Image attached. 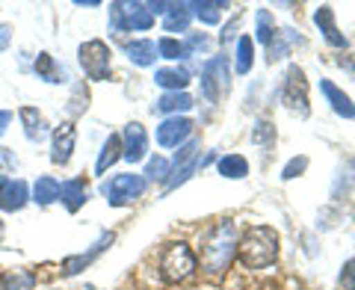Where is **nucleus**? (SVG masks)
Instances as JSON below:
<instances>
[{"label":"nucleus","mask_w":355,"mask_h":290,"mask_svg":"<svg viewBox=\"0 0 355 290\" xmlns=\"http://www.w3.org/2000/svg\"><path fill=\"white\" fill-rule=\"evenodd\" d=\"M121 157H125V148H121V137H119V133H110L107 142H104V148H101V154H98L95 172H98V175H104L110 166H113L116 160H121Z\"/></svg>","instance_id":"21"},{"label":"nucleus","mask_w":355,"mask_h":290,"mask_svg":"<svg viewBox=\"0 0 355 290\" xmlns=\"http://www.w3.org/2000/svg\"><path fill=\"white\" fill-rule=\"evenodd\" d=\"M0 240H3V219H0Z\"/></svg>","instance_id":"43"},{"label":"nucleus","mask_w":355,"mask_h":290,"mask_svg":"<svg viewBox=\"0 0 355 290\" xmlns=\"http://www.w3.org/2000/svg\"><path fill=\"white\" fill-rule=\"evenodd\" d=\"M36 287V275L24 266H18V270H6L0 275V290H33Z\"/></svg>","instance_id":"24"},{"label":"nucleus","mask_w":355,"mask_h":290,"mask_svg":"<svg viewBox=\"0 0 355 290\" xmlns=\"http://www.w3.org/2000/svg\"><path fill=\"white\" fill-rule=\"evenodd\" d=\"M60 202L65 205L69 214H77L86 202H89V189L83 178H71V181H62L60 184Z\"/></svg>","instance_id":"14"},{"label":"nucleus","mask_w":355,"mask_h":290,"mask_svg":"<svg viewBox=\"0 0 355 290\" xmlns=\"http://www.w3.org/2000/svg\"><path fill=\"white\" fill-rule=\"evenodd\" d=\"M237 255V228L231 219H219L205 231L202 240V273L210 282H219Z\"/></svg>","instance_id":"1"},{"label":"nucleus","mask_w":355,"mask_h":290,"mask_svg":"<svg viewBox=\"0 0 355 290\" xmlns=\"http://www.w3.org/2000/svg\"><path fill=\"white\" fill-rule=\"evenodd\" d=\"M187 57H190V53H202V51H207L210 48V39L205 36V33H193L190 39H187Z\"/></svg>","instance_id":"34"},{"label":"nucleus","mask_w":355,"mask_h":290,"mask_svg":"<svg viewBox=\"0 0 355 290\" xmlns=\"http://www.w3.org/2000/svg\"><path fill=\"white\" fill-rule=\"evenodd\" d=\"M110 18H113L116 30H151L154 27V15L139 0H133V3H110Z\"/></svg>","instance_id":"6"},{"label":"nucleus","mask_w":355,"mask_h":290,"mask_svg":"<svg viewBox=\"0 0 355 290\" xmlns=\"http://www.w3.org/2000/svg\"><path fill=\"white\" fill-rule=\"evenodd\" d=\"M190 9H187V3H172L169 12H166L163 18V30L166 33H187V27H190Z\"/></svg>","instance_id":"25"},{"label":"nucleus","mask_w":355,"mask_h":290,"mask_svg":"<svg viewBox=\"0 0 355 290\" xmlns=\"http://www.w3.org/2000/svg\"><path fill=\"white\" fill-rule=\"evenodd\" d=\"M77 145V128L74 121H60L51 133V163L53 166H69Z\"/></svg>","instance_id":"8"},{"label":"nucleus","mask_w":355,"mask_h":290,"mask_svg":"<svg viewBox=\"0 0 355 290\" xmlns=\"http://www.w3.org/2000/svg\"><path fill=\"white\" fill-rule=\"evenodd\" d=\"M146 6H148V12H151V15H166L172 3H163V0H157V3H146Z\"/></svg>","instance_id":"39"},{"label":"nucleus","mask_w":355,"mask_h":290,"mask_svg":"<svg viewBox=\"0 0 355 290\" xmlns=\"http://www.w3.org/2000/svg\"><path fill=\"white\" fill-rule=\"evenodd\" d=\"M219 175L225 178H246L249 175V160L243 157V154H225V157H219Z\"/></svg>","instance_id":"27"},{"label":"nucleus","mask_w":355,"mask_h":290,"mask_svg":"<svg viewBox=\"0 0 355 290\" xmlns=\"http://www.w3.org/2000/svg\"><path fill=\"white\" fill-rule=\"evenodd\" d=\"M18 119H21V125H24V133H27L30 142H39L44 137V128H48V125H44V119H42V113L36 107H21Z\"/></svg>","instance_id":"22"},{"label":"nucleus","mask_w":355,"mask_h":290,"mask_svg":"<svg viewBox=\"0 0 355 290\" xmlns=\"http://www.w3.org/2000/svg\"><path fill=\"white\" fill-rule=\"evenodd\" d=\"M187 9H190V15H196L202 24H219L222 18V9H228L225 0H202V3H187Z\"/></svg>","instance_id":"20"},{"label":"nucleus","mask_w":355,"mask_h":290,"mask_svg":"<svg viewBox=\"0 0 355 290\" xmlns=\"http://www.w3.org/2000/svg\"><path fill=\"white\" fill-rule=\"evenodd\" d=\"M30 198L39 207H48L53 202H60V181H57V178H51V175L36 178V184L30 187Z\"/></svg>","instance_id":"18"},{"label":"nucleus","mask_w":355,"mask_h":290,"mask_svg":"<svg viewBox=\"0 0 355 290\" xmlns=\"http://www.w3.org/2000/svg\"><path fill=\"white\" fill-rule=\"evenodd\" d=\"M12 44V24H0V51H6Z\"/></svg>","instance_id":"38"},{"label":"nucleus","mask_w":355,"mask_h":290,"mask_svg":"<svg viewBox=\"0 0 355 290\" xmlns=\"http://www.w3.org/2000/svg\"><path fill=\"white\" fill-rule=\"evenodd\" d=\"M352 166H355V160H352Z\"/></svg>","instance_id":"44"},{"label":"nucleus","mask_w":355,"mask_h":290,"mask_svg":"<svg viewBox=\"0 0 355 290\" xmlns=\"http://www.w3.org/2000/svg\"><path fill=\"white\" fill-rule=\"evenodd\" d=\"M30 202V187L21 178H0V210L18 214Z\"/></svg>","instance_id":"11"},{"label":"nucleus","mask_w":355,"mask_h":290,"mask_svg":"<svg viewBox=\"0 0 355 290\" xmlns=\"http://www.w3.org/2000/svg\"><path fill=\"white\" fill-rule=\"evenodd\" d=\"M113 240H116V234H113V231H104L101 237H98L86 252L65 258V261H62V273H65V275H77L80 270H86L89 264H95V261H98V255H104L110 246H113Z\"/></svg>","instance_id":"10"},{"label":"nucleus","mask_w":355,"mask_h":290,"mask_svg":"<svg viewBox=\"0 0 355 290\" xmlns=\"http://www.w3.org/2000/svg\"><path fill=\"white\" fill-rule=\"evenodd\" d=\"M272 139V125L266 119H258V125H254V130H252V142H270Z\"/></svg>","instance_id":"35"},{"label":"nucleus","mask_w":355,"mask_h":290,"mask_svg":"<svg viewBox=\"0 0 355 290\" xmlns=\"http://www.w3.org/2000/svg\"><path fill=\"white\" fill-rule=\"evenodd\" d=\"M287 33H291V36H287V39L275 36L270 44H266V60H270V62H275V60H284V57H287V51H291V42H293V39L299 42V36H296L293 30H287Z\"/></svg>","instance_id":"31"},{"label":"nucleus","mask_w":355,"mask_h":290,"mask_svg":"<svg viewBox=\"0 0 355 290\" xmlns=\"http://www.w3.org/2000/svg\"><path fill=\"white\" fill-rule=\"evenodd\" d=\"M154 83L163 86L166 92H184L187 83H190V71L184 69H157L154 71Z\"/></svg>","instance_id":"19"},{"label":"nucleus","mask_w":355,"mask_h":290,"mask_svg":"<svg viewBox=\"0 0 355 290\" xmlns=\"http://www.w3.org/2000/svg\"><path fill=\"white\" fill-rule=\"evenodd\" d=\"M119 137H121V148H125V160L128 163L146 160V154H148V133H146V128H142L139 121H128L125 130H121Z\"/></svg>","instance_id":"12"},{"label":"nucleus","mask_w":355,"mask_h":290,"mask_svg":"<svg viewBox=\"0 0 355 290\" xmlns=\"http://www.w3.org/2000/svg\"><path fill=\"white\" fill-rule=\"evenodd\" d=\"M284 104L293 110L299 119H308L311 107H308V80H305V71L299 65H291L284 77Z\"/></svg>","instance_id":"7"},{"label":"nucleus","mask_w":355,"mask_h":290,"mask_svg":"<svg viewBox=\"0 0 355 290\" xmlns=\"http://www.w3.org/2000/svg\"><path fill=\"white\" fill-rule=\"evenodd\" d=\"M77 6H101V0H74Z\"/></svg>","instance_id":"41"},{"label":"nucleus","mask_w":355,"mask_h":290,"mask_svg":"<svg viewBox=\"0 0 355 290\" xmlns=\"http://www.w3.org/2000/svg\"><path fill=\"white\" fill-rule=\"evenodd\" d=\"M169 175H172V163L166 160V157H160V154H154V157L148 160V166H146V181H169Z\"/></svg>","instance_id":"28"},{"label":"nucleus","mask_w":355,"mask_h":290,"mask_svg":"<svg viewBox=\"0 0 355 290\" xmlns=\"http://www.w3.org/2000/svg\"><path fill=\"white\" fill-rule=\"evenodd\" d=\"M193 133V121L187 116H169L160 121L157 128V142L163 145V148H178V145H184L187 139H190Z\"/></svg>","instance_id":"13"},{"label":"nucleus","mask_w":355,"mask_h":290,"mask_svg":"<svg viewBox=\"0 0 355 290\" xmlns=\"http://www.w3.org/2000/svg\"><path fill=\"white\" fill-rule=\"evenodd\" d=\"M198 270V261L193 249L187 243H169L160 255V275L166 278L169 284H178V282H187L193 273Z\"/></svg>","instance_id":"3"},{"label":"nucleus","mask_w":355,"mask_h":290,"mask_svg":"<svg viewBox=\"0 0 355 290\" xmlns=\"http://www.w3.org/2000/svg\"><path fill=\"white\" fill-rule=\"evenodd\" d=\"M308 169V157H293L291 163L284 166V172H282V178L284 181H291V178H296V175H302Z\"/></svg>","instance_id":"36"},{"label":"nucleus","mask_w":355,"mask_h":290,"mask_svg":"<svg viewBox=\"0 0 355 290\" xmlns=\"http://www.w3.org/2000/svg\"><path fill=\"white\" fill-rule=\"evenodd\" d=\"M33 71H36V77H42V80H48V83H62L65 80L62 69L53 62L51 53H39L36 62H33Z\"/></svg>","instance_id":"26"},{"label":"nucleus","mask_w":355,"mask_h":290,"mask_svg":"<svg viewBox=\"0 0 355 290\" xmlns=\"http://www.w3.org/2000/svg\"><path fill=\"white\" fill-rule=\"evenodd\" d=\"M237 255L246 270H266L279 258V234L270 225H252L237 243Z\"/></svg>","instance_id":"2"},{"label":"nucleus","mask_w":355,"mask_h":290,"mask_svg":"<svg viewBox=\"0 0 355 290\" xmlns=\"http://www.w3.org/2000/svg\"><path fill=\"white\" fill-rule=\"evenodd\" d=\"M340 65H343V69H349V71L355 74V65H352V62H340Z\"/></svg>","instance_id":"42"},{"label":"nucleus","mask_w":355,"mask_h":290,"mask_svg":"<svg viewBox=\"0 0 355 290\" xmlns=\"http://www.w3.org/2000/svg\"><path fill=\"white\" fill-rule=\"evenodd\" d=\"M125 53H128V60L133 65L148 69V65H154V60H157V44H154L151 39H133V42L125 44Z\"/></svg>","instance_id":"17"},{"label":"nucleus","mask_w":355,"mask_h":290,"mask_svg":"<svg viewBox=\"0 0 355 290\" xmlns=\"http://www.w3.org/2000/svg\"><path fill=\"white\" fill-rule=\"evenodd\" d=\"M228 62L222 60V57H214V60H207L205 62V69H202V92L210 104H216L219 101V92L222 89H228Z\"/></svg>","instance_id":"9"},{"label":"nucleus","mask_w":355,"mask_h":290,"mask_svg":"<svg viewBox=\"0 0 355 290\" xmlns=\"http://www.w3.org/2000/svg\"><path fill=\"white\" fill-rule=\"evenodd\" d=\"M314 21H317L320 33H323V39L331 44V48H347V36H343V33L338 30V24H335V9L320 6L314 12Z\"/></svg>","instance_id":"15"},{"label":"nucleus","mask_w":355,"mask_h":290,"mask_svg":"<svg viewBox=\"0 0 355 290\" xmlns=\"http://www.w3.org/2000/svg\"><path fill=\"white\" fill-rule=\"evenodd\" d=\"M157 57H163V60H184L187 48H184V42H178L172 36H163L157 42Z\"/></svg>","instance_id":"30"},{"label":"nucleus","mask_w":355,"mask_h":290,"mask_svg":"<svg viewBox=\"0 0 355 290\" xmlns=\"http://www.w3.org/2000/svg\"><path fill=\"white\" fill-rule=\"evenodd\" d=\"M340 284L347 290H355V258H349L343 264V273H340Z\"/></svg>","instance_id":"37"},{"label":"nucleus","mask_w":355,"mask_h":290,"mask_svg":"<svg viewBox=\"0 0 355 290\" xmlns=\"http://www.w3.org/2000/svg\"><path fill=\"white\" fill-rule=\"evenodd\" d=\"M110 44L101 39H89L77 48V62L89 80H110Z\"/></svg>","instance_id":"5"},{"label":"nucleus","mask_w":355,"mask_h":290,"mask_svg":"<svg viewBox=\"0 0 355 290\" xmlns=\"http://www.w3.org/2000/svg\"><path fill=\"white\" fill-rule=\"evenodd\" d=\"M148 181L137 172H125V175H113L110 181L101 184V196L107 198L113 207H128L130 202H137V198L146 193Z\"/></svg>","instance_id":"4"},{"label":"nucleus","mask_w":355,"mask_h":290,"mask_svg":"<svg viewBox=\"0 0 355 290\" xmlns=\"http://www.w3.org/2000/svg\"><path fill=\"white\" fill-rule=\"evenodd\" d=\"M320 89H323L326 101L331 104V110H335L338 116H343V119H355V104H352V98L343 92V89H338L331 80H320Z\"/></svg>","instance_id":"16"},{"label":"nucleus","mask_w":355,"mask_h":290,"mask_svg":"<svg viewBox=\"0 0 355 290\" xmlns=\"http://www.w3.org/2000/svg\"><path fill=\"white\" fill-rule=\"evenodd\" d=\"M9 125H12V110H0V137L6 133Z\"/></svg>","instance_id":"40"},{"label":"nucleus","mask_w":355,"mask_h":290,"mask_svg":"<svg viewBox=\"0 0 355 290\" xmlns=\"http://www.w3.org/2000/svg\"><path fill=\"white\" fill-rule=\"evenodd\" d=\"M252 62H254V42L249 36H243L237 42V74H249Z\"/></svg>","instance_id":"29"},{"label":"nucleus","mask_w":355,"mask_h":290,"mask_svg":"<svg viewBox=\"0 0 355 290\" xmlns=\"http://www.w3.org/2000/svg\"><path fill=\"white\" fill-rule=\"evenodd\" d=\"M157 113H166V116H178V113H187L193 110V98L187 92H166L157 104H154Z\"/></svg>","instance_id":"23"},{"label":"nucleus","mask_w":355,"mask_h":290,"mask_svg":"<svg viewBox=\"0 0 355 290\" xmlns=\"http://www.w3.org/2000/svg\"><path fill=\"white\" fill-rule=\"evenodd\" d=\"M258 42H263V44H270L279 33H275V24H272V15L266 12V9H258Z\"/></svg>","instance_id":"32"},{"label":"nucleus","mask_w":355,"mask_h":290,"mask_svg":"<svg viewBox=\"0 0 355 290\" xmlns=\"http://www.w3.org/2000/svg\"><path fill=\"white\" fill-rule=\"evenodd\" d=\"M196 151H198V142L196 139H187L184 145H178V151H175V166H178V169H181V166H187V163H190L193 157H196Z\"/></svg>","instance_id":"33"}]
</instances>
